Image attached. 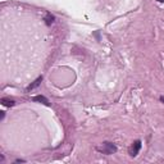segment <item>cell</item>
<instances>
[{
	"label": "cell",
	"mask_w": 164,
	"mask_h": 164,
	"mask_svg": "<svg viewBox=\"0 0 164 164\" xmlns=\"http://www.w3.org/2000/svg\"><path fill=\"white\" fill-rule=\"evenodd\" d=\"M98 151H100L101 154H105V155H112L114 153H117V146L112 142H103L100 146L96 147Z\"/></svg>",
	"instance_id": "obj_1"
},
{
	"label": "cell",
	"mask_w": 164,
	"mask_h": 164,
	"mask_svg": "<svg viewBox=\"0 0 164 164\" xmlns=\"http://www.w3.org/2000/svg\"><path fill=\"white\" fill-rule=\"evenodd\" d=\"M140 149H141V141H140V140H136V141L132 144L131 149H130V155H131V156H136V155L139 154Z\"/></svg>",
	"instance_id": "obj_2"
},
{
	"label": "cell",
	"mask_w": 164,
	"mask_h": 164,
	"mask_svg": "<svg viewBox=\"0 0 164 164\" xmlns=\"http://www.w3.org/2000/svg\"><path fill=\"white\" fill-rule=\"evenodd\" d=\"M32 100L36 101V103H43V104H45V105H49V100H48L45 96H43V95H37V96H33Z\"/></svg>",
	"instance_id": "obj_3"
},
{
	"label": "cell",
	"mask_w": 164,
	"mask_h": 164,
	"mask_svg": "<svg viewBox=\"0 0 164 164\" xmlns=\"http://www.w3.org/2000/svg\"><path fill=\"white\" fill-rule=\"evenodd\" d=\"M43 82V77H38L37 79H35L33 81V84H31L28 87H27V91H31V90H33V89H36L37 86H40V84Z\"/></svg>",
	"instance_id": "obj_4"
},
{
	"label": "cell",
	"mask_w": 164,
	"mask_h": 164,
	"mask_svg": "<svg viewBox=\"0 0 164 164\" xmlns=\"http://www.w3.org/2000/svg\"><path fill=\"white\" fill-rule=\"evenodd\" d=\"M2 104L5 106H14V100H9V99H2Z\"/></svg>",
	"instance_id": "obj_5"
},
{
	"label": "cell",
	"mask_w": 164,
	"mask_h": 164,
	"mask_svg": "<svg viewBox=\"0 0 164 164\" xmlns=\"http://www.w3.org/2000/svg\"><path fill=\"white\" fill-rule=\"evenodd\" d=\"M45 21H46V24H48V26H50V24L54 22V16H51L50 13H48L46 17H45Z\"/></svg>",
	"instance_id": "obj_6"
},
{
	"label": "cell",
	"mask_w": 164,
	"mask_h": 164,
	"mask_svg": "<svg viewBox=\"0 0 164 164\" xmlns=\"http://www.w3.org/2000/svg\"><path fill=\"white\" fill-rule=\"evenodd\" d=\"M0 113H2V115H0V119H3L4 115H5V112H0Z\"/></svg>",
	"instance_id": "obj_7"
},
{
	"label": "cell",
	"mask_w": 164,
	"mask_h": 164,
	"mask_svg": "<svg viewBox=\"0 0 164 164\" xmlns=\"http://www.w3.org/2000/svg\"><path fill=\"white\" fill-rule=\"evenodd\" d=\"M160 100H161V101L164 103V96H161V98H160Z\"/></svg>",
	"instance_id": "obj_8"
},
{
	"label": "cell",
	"mask_w": 164,
	"mask_h": 164,
	"mask_svg": "<svg viewBox=\"0 0 164 164\" xmlns=\"http://www.w3.org/2000/svg\"><path fill=\"white\" fill-rule=\"evenodd\" d=\"M158 2H160V3H164V0H158Z\"/></svg>",
	"instance_id": "obj_9"
}]
</instances>
